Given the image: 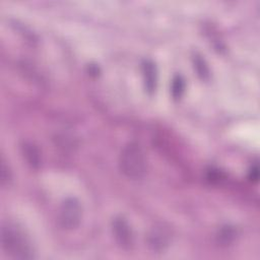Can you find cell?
Wrapping results in <instances>:
<instances>
[{"label": "cell", "mask_w": 260, "mask_h": 260, "mask_svg": "<svg viewBox=\"0 0 260 260\" xmlns=\"http://www.w3.org/2000/svg\"><path fill=\"white\" fill-rule=\"evenodd\" d=\"M1 244L6 255L15 259L34 257L32 246L24 233L12 223H5L1 229Z\"/></svg>", "instance_id": "cell-1"}, {"label": "cell", "mask_w": 260, "mask_h": 260, "mask_svg": "<svg viewBox=\"0 0 260 260\" xmlns=\"http://www.w3.org/2000/svg\"><path fill=\"white\" fill-rule=\"evenodd\" d=\"M119 166L127 178L131 180L143 178L147 170V160L142 147L136 142L127 143L121 150Z\"/></svg>", "instance_id": "cell-2"}, {"label": "cell", "mask_w": 260, "mask_h": 260, "mask_svg": "<svg viewBox=\"0 0 260 260\" xmlns=\"http://www.w3.org/2000/svg\"><path fill=\"white\" fill-rule=\"evenodd\" d=\"M82 219V206L75 197L66 198L59 209V222L65 230L76 229Z\"/></svg>", "instance_id": "cell-3"}, {"label": "cell", "mask_w": 260, "mask_h": 260, "mask_svg": "<svg viewBox=\"0 0 260 260\" xmlns=\"http://www.w3.org/2000/svg\"><path fill=\"white\" fill-rule=\"evenodd\" d=\"M113 234L118 244L123 248H128L133 242V235L130 225L123 217H116L113 220Z\"/></svg>", "instance_id": "cell-4"}, {"label": "cell", "mask_w": 260, "mask_h": 260, "mask_svg": "<svg viewBox=\"0 0 260 260\" xmlns=\"http://www.w3.org/2000/svg\"><path fill=\"white\" fill-rule=\"evenodd\" d=\"M143 76L146 89L148 91H153L156 84V68L153 62L145 61L143 63Z\"/></svg>", "instance_id": "cell-5"}, {"label": "cell", "mask_w": 260, "mask_h": 260, "mask_svg": "<svg viewBox=\"0 0 260 260\" xmlns=\"http://www.w3.org/2000/svg\"><path fill=\"white\" fill-rule=\"evenodd\" d=\"M185 88V81L184 79L178 75L176 76L173 81H172V87H171V91H172V95L174 99H178L182 95L183 91Z\"/></svg>", "instance_id": "cell-6"}, {"label": "cell", "mask_w": 260, "mask_h": 260, "mask_svg": "<svg viewBox=\"0 0 260 260\" xmlns=\"http://www.w3.org/2000/svg\"><path fill=\"white\" fill-rule=\"evenodd\" d=\"M258 176H259L258 167L255 166V167L252 168L251 171H250V179H251L252 181H257V180H258Z\"/></svg>", "instance_id": "cell-7"}]
</instances>
